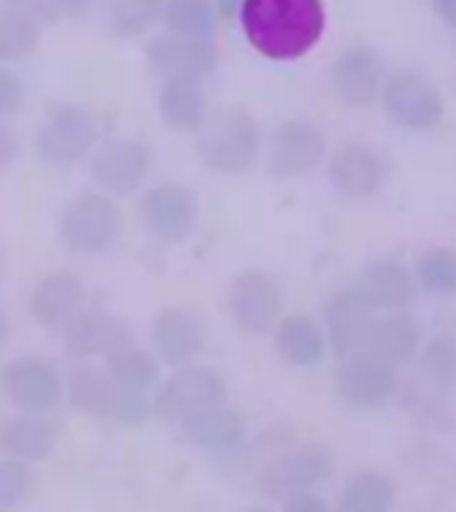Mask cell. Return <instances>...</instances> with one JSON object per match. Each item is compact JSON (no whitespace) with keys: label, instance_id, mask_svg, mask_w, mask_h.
I'll use <instances>...</instances> for the list:
<instances>
[{"label":"cell","instance_id":"1","mask_svg":"<svg viewBox=\"0 0 456 512\" xmlns=\"http://www.w3.org/2000/svg\"><path fill=\"white\" fill-rule=\"evenodd\" d=\"M248 43L267 59H299L326 30L323 0H240Z\"/></svg>","mask_w":456,"mask_h":512},{"label":"cell","instance_id":"2","mask_svg":"<svg viewBox=\"0 0 456 512\" xmlns=\"http://www.w3.org/2000/svg\"><path fill=\"white\" fill-rule=\"evenodd\" d=\"M67 395L75 411L118 424H142L152 411L144 390L118 382L110 371L91 366L72 368Z\"/></svg>","mask_w":456,"mask_h":512},{"label":"cell","instance_id":"3","mask_svg":"<svg viewBox=\"0 0 456 512\" xmlns=\"http://www.w3.org/2000/svg\"><path fill=\"white\" fill-rule=\"evenodd\" d=\"M198 155L216 174H243L259 155V126L243 110H222L200 126Z\"/></svg>","mask_w":456,"mask_h":512},{"label":"cell","instance_id":"4","mask_svg":"<svg viewBox=\"0 0 456 512\" xmlns=\"http://www.w3.org/2000/svg\"><path fill=\"white\" fill-rule=\"evenodd\" d=\"M120 235V211L107 195L86 192L64 208L62 240L78 254H102Z\"/></svg>","mask_w":456,"mask_h":512},{"label":"cell","instance_id":"5","mask_svg":"<svg viewBox=\"0 0 456 512\" xmlns=\"http://www.w3.org/2000/svg\"><path fill=\"white\" fill-rule=\"evenodd\" d=\"M227 400V384L214 368L184 366L160 384L152 408L166 422H182L200 408L219 406Z\"/></svg>","mask_w":456,"mask_h":512},{"label":"cell","instance_id":"6","mask_svg":"<svg viewBox=\"0 0 456 512\" xmlns=\"http://www.w3.org/2000/svg\"><path fill=\"white\" fill-rule=\"evenodd\" d=\"M0 390L14 406L30 414H46L62 403V376L48 360L24 358L0 371Z\"/></svg>","mask_w":456,"mask_h":512},{"label":"cell","instance_id":"7","mask_svg":"<svg viewBox=\"0 0 456 512\" xmlns=\"http://www.w3.org/2000/svg\"><path fill=\"white\" fill-rule=\"evenodd\" d=\"M384 110L395 123L406 128H435L443 118V96L430 80L416 72H395L384 80Z\"/></svg>","mask_w":456,"mask_h":512},{"label":"cell","instance_id":"8","mask_svg":"<svg viewBox=\"0 0 456 512\" xmlns=\"http://www.w3.org/2000/svg\"><path fill=\"white\" fill-rule=\"evenodd\" d=\"M142 219L147 230L163 243H182L195 227L198 200L195 192L182 184H158L144 192Z\"/></svg>","mask_w":456,"mask_h":512},{"label":"cell","instance_id":"9","mask_svg":"<svg viewBox=\"0 0 456 512\" xmlns=\"http://www.w3.org/2000/svg\"><path fill=\"white\" fill-rule=\"evenodd\" d=\"M96 142V120L86 107H59L38 134V152L48 163H75Z\"/></svg>","mask_w":456,"mask_h":512},{"label":"cell","instance_id":"10","mask_svg":"<svg viewBox=\"0 0 456 512\" xmlns=\"http://www.w3.org/2000/svg\"><path fill=\"white\" fill-rule=\"evenodd\" d=\"M278 280L262 270H248L235 278L230 288V312L240 331L264 334L280 315Z\"/></svg>","mask_w":456,"mask_h":512},{"label":"cell","instance_id":"11","mask_svg":"<svg viewBox=\"0 0 456 512\" xmlns=\"http://www.w3.org/2000/svg\"><path fill=\"white\" fill-rule=\"evenodd\" d=\"M331 470H334V459L323 446L296 448L264 470L262 488L270 496L288 499V496L310 491L318 483L331 478Z\"/></svg>","mask_w":456,"mask_h":512},{"label":"cell","instance_id":"12","mask_svg":"<svg viewBox=\"0 0 456 512\" xmlns=\"http://www.w3.org/2000/svg\"><path fill=\"white\" fill-rule=\"evenodd\" d=\"M328 342L342 360L368 355V342L374 331V310L352 294V288L339 291L326 304Z\"/></svg>","mask_w":456,"mask_h":512},{"label":"cell","instance_id":"13","mask_svg":"<svg viewBox=\"0 0 456 512\" xmlns=\"http://www.w3.org/2000/svg\"><path fill=\"white\" fill-rule=\"evenodd\" d=\"M326 155V139L307 120H288L270 144V168L280 179H294L318 166Z\"/></svg>","mask_w":456,"mask_h":512},{"label":"cell","instance_id":"14","mask_svg":"<svg viewBox=\"0 0 456 512\" xmlns=\"http://www.w3.org/2000/svg\"><path fill=\"white\" fill-rule=\"evenodd\" d=\"M352 294L379 312H398L411 307L416 299V280L408 267L392 259L368 264L363 275L352 283Z\"/></svg>","mask_w":456,"mask_h":512},{"label":"cell","instance_id":"15","mask_svg":"<svg viewBox=\"0 0 456 512\" xmlns=\"http://www.w3.org/2000/svg\"><path fill=\"white\" fill-rule=\"evenodd\" d=\"M150 171V147L139 139H115L104 144L91 160V174L104 190L128 195L139 190Z\"/></svg>","mask_w":456,"mask_h":512},{"label":"cell","instance_id":"16","mask_svg":"<svg viewBox=\"0 0 456 512\" xmlns=\"http://www.w3.org/2000/svg\"><path fill=\"white\" fill-rule=\"evenodd\" d=\"M62 331L64 347L75 358L112 355L131 344V328L104 310H80Z\"/></svg>","mask_w":456,"mask_h":512},{"label":"cell","instance_id":"17","mask_svg":"<svg viewBox=\"0 0 456 512\" xmlns=\"http://www.w3.org/2000/svg\"><path fill=\"white\" fill-rule=\"evenodd\" d=\"M336 392L352 408H379L395 392V371L376 358H347L336 374Z\"/></svg>","mask_w":456,"mask_h":512},{"label":"cell","instance_id":"18","mask_svg":"<svg viewBox=\"0 0 456 512\" xmlns=\"http://www.w3.org/2000/svg\"><path fill=\"white\" fill-rule=\"evenodd\" d=\"M331 83L342 102L350 107H366L384 88V64L371 48H350L334 62Z\"/></svg>","mask_w":456,"mask_h":512},{"label":"cell","instance_id":"19","mask_svg":"<svg viewBox=\"0 0 456 512\" xmlns=\"http://www.w3.org/2000/svg\"><path fill=\"white\" fill-rule=\"evenodd\" d=\"M86 302V288L72 272H54L35 283L30 294V312L40 326L64 328Z\"/></svg>","mask_w":456,"mask_h":512},{"label":"cell","instance_id":"20","mask_svg":"<svg viewBox=\"0 0 456 512\" xmlns=\"http://www.w3.org/2000/svg\"><path fill=\"white\" fill-rule=\"evenodd\" d=\"M328 176L347 198H368L382 187L384 163L366 144H342L328 160Z\"/></svg>","mask_w":456,"mask_h":512},{"label":"cell","instance_id":"21","mask_svg":"<svg viewBox=\"0 0 456 512\" xmlns=\"http://www.w3.org/2000/svg\"><path fill=\"white\" fill-rule=\"evenodd\" d=\"M182 432L192 446L203 448V451L232 454L246 440V422L235 408L219 403V406L200 408L182 419Z\"/></svg>","mask_w":456,"mask_h":512},{"label":"cell","instance_id":"22","mask_svg":"<svg viewBox=\"0 0 456 512\" xmlns=\"http://www.w3.org/2000/svg\"><path fill=\"white\" fill-rule=\"evenodd\" d=\"M152 342L168 366L179 368L192 358H198L203 350V326L192 312L168 307V310H160L152 323Z\"/></svg>","mask_w":456,"mask_h":512},{"label":"cell","instance_id":"23","mask_svg":"<svg viewBox=\"0 0 456 512\" xmlns=\"http://www.w3.org/2000/svg\"><path fill=\"white\" fill-rule=\"evenodd\" d=\"M56 446V427L40 414L0 419V454L22 462H40Z\"/></svg>","mask_w":456,"mask_h":512},{"label":"cell","instance_id":"24","mask_svg":"<svg viewBox=\"0 0 456 512\" xmlns=\"http://www.w3.org/2000/svg\"><path fill=\"white\" fill-rule=\"evenodd\" d=\"M150 67L163 78H203L216 67V54L203 40H155Z\"/></svg>","mask_w":456,"mask_h":512},{"label":"cell","instance_id":"25","mask_svg":"<svg viewBox=\"0 0 456 512\" xmlns=\"http://www.w3.org/2000/svg\"><path fill=\"white\" fill-rule=\"evenodd\" d=\"M163 123L176 131H200L206 123V96L198 78H166L158 96Z\"/></svg>","mask_w":456,"mask_h":512},{"label":"cell","instance_id":"26","mask_svg":"<svg viewBox=\"0 0 456 512\" xmlns=\"http://www.w3.org/2000/svg\"><path fill=\"white\" fill-rule=\"evenodd\" d=\"M419 350V326L411 315L403 310L390 312L384 318L374 320V331H371V342H368L366 358H376L400 366L408 363Z\"/></svg>","mask_w":456,"mask_h":512},{"label":"cell","instance_id":"27","mask_svg":"<svg viewBox=\"0 0 456 512\" xmlns=\"http://www.w3.org/2000/svg\"><path fill=\"white\" fill-rule=\"evenodd\" d=\"M275 350L291 366H315L326 355V336L307 315H288L275 331Z\"/></svg>","mask_w":456,"mask_h":512},{"label":"cell","instance_id":"28","mask_svg":"<svg viewBox=\"0 0 456 512\" xmlns=\"http://www.w3.org/2000/svg\"><path fill=\"white\" fill-rule=\"evenodd\" d=\"M395 502V483L374 470L358 472L347 480L342 491V510L347 512H387Z\"/></svg>","mask_w":456,"mask_h":512},{"label":"cell","instance_id":"29","mask_svg":"<svg viewBox=\"0 0 456 512\" xmlns=\"http://www.w3.org/2000/svg\"><path fill=\"white\" fill-rule=\"evenodd\" d=\"M416 278L435 296H456V251L454 248H427L416 264Z\"/></svg>","mask_w":456,"mask_h":512},{"label":"cell","instance_id":"30","mask_svg":"<svg viewBox=\"0 0 456 512\" xmlns=\"http://www.w3.org/2000/svg\"><path fill=\"white\" fill-rule=\"evenodd\" d=\"M107 371L118 382L136 387V390H150L152 384L158 382V363L134 344L107 355Z\"/></svg>","mask_w":456,"mask_h":512},{"label":"cell","instance_id":"31","mask_svg":"<svg viewBox=\"0 0 456 512\" xmlns=\"http://www.w3.org/2000/svg\"><path fill=\"white\" fill-rule=\"evenodd\" d=\"M168 22L184 38L206 40L211 35V8L206 0H174L168 11Z\"/></svg>","mask_w":456,"mask_h":512},{"label":"cell","instance_id":"32","mask_svg":"<svg viewBox=\"0 0 456 512\" xmlns=\"http://www.w3.org/2000/svg\"><path fill=\"white\" fill-rule=\"evenodd\" d=\"M38 32L24 16L0 14V62H16L30 54Z\"/></svg>","mask_w":456,"mask_h":512},{"label":"cell","instance_id":"33","mask_svg":"<svg viewBox=\"0 0 456 512\" xmlns=\"http://www.w3.org/2000/svg\"><path fill=\"white\" fill-rule=\"evenodd\" d=\"M424 374L435 387L448 390L456 382V342L448 336H438L424 350Z\"/></svg>","mask_w":456,"mask_h":512},{"label":"cell","instance_id":"34","mask_svg":"<svg viewBox=\"0 0 456 512\" xmlns=\"http://www.w3.org/2000/svg\"><path fill=\"white\" fill-rule=\"evenodd\" d=\"M30 486L32 475L22 459H0V507H14L22 502Z\"/></svg>","mask_w":456,"mask_h":512},{"label":"cell","instance_id":"35","mask_svg":"<svg viewBox=\"0 0 456 512\" xmlns=\"http://www.w3.org/2000/svg\"><path fill=\"white\" fill-rule=\"evenodd\" d=\"M24 102V83L14 72L0 70V118L19 112Z\"/></svg>","mask_w":456,"mask_h":512},{"label":"cell","instance_id":"36","mask_svg":"<svg viewBox=\"0 0 456 512\" xmlns=\"http://www.w3.org/2000/svg\"><path fill=\"white\" fill-rule=\"evenodd\" d=\"M286 507L294 512H323L326 510L323 499H318V496L312 494V491H299V494L288 496Z\"/></svg>","mask_w":456,"mask_h":512},{"label":"cell","instance_id":"37","mask_svg":"<svg viewBox=\"0 0 456 512\" xmlns=\"http://www.w3.org/2000/svg\"><path fill=\"white\" fill-rule=\"evenodd\" d=\"M16 158V136L11 128L0 126V168H6Z\"/></svg>","mask_w":456,"mask_h":512},{"label":"cell","instance_id":"38","mask_svg":"<svg viewBox=\"0 0 456 512\" xmlns=\"http://www.w3.org/2000/svg\"><path fill=\"white\" fill-rule=\"evenodd\" d=\"M435 6L443 16H446L448 22L456 24V0H435Z\"/></svg>","mask_w":456,"mask_h":512},{"label":"cell","instance_id":"39","mask_svg":"<svg viewBox=\"0 0 456 512\" xmlns=\"http://www.w3.org/2000/svg\"><path fill=\"white\" fill-rule=\"evenodd\" d=\"M6 334H8V323H6V315L0 310V344L6 342Z\"/></svg>","mask_w":456,"mask_h":512}]
</instances>
